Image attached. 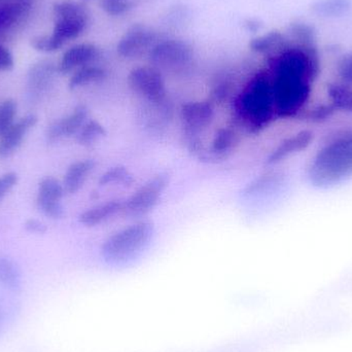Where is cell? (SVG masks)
Returning a JSON list of instances; mask_svg holds the SVG:
<instances>
[{
    "label": "cell",
    "instance_id": "1",
    "mask_svg": "<svg viewBox=\"0 0 352 352\" xmlns=\"http://www.w3.org/2000/svg\"><path fill=\"white\" fill-rule=\"evenodd\" d=\"M314 186L330 188L352 178V131L337 135L320 148L307 171Z\"/></svg>",
    "mask_w": 352,
    "mask_h": 352
},
{
    "label": "cell",
    "instance_id": "2",
    "mask_svg": "<svg viewBox=\"0 0 352 352\" xmlns=\"http://www.w3.org/2000/svg\"><path fill=\"white\" fill-rule=\"evenodd\" d=\"M235 113L250 131L266 127L276 116L272 80L265 74L254 76L236 100Z\"/></svg>",
    "mask_w": 352,
    "mask_h": 352
},
{
    "label": "cell",
    "instance_id": "3",
    "mask_svg": "<svg viewBox=\"0 0 352 352\" xmlns=\"http://www.w3.org/2000/svg\"><path fill=\"white\" fill-rule=\"evenodd\" d=\"M312 82L307 76L299 72L275 67L272 87L276 116L295 117L303 111L311 95Z\"/></svg>",
    "mask_w": 352,
    "mask_h": 352
},
{
    "label": "cell",
    "instance_id": "4",
    "mask_svg": "<svg viewBox=\"0 0 352 352\" xmlns=\"http://www.w3.org/2000/svg\"><path fill=\"white\" fill-rule=\"evenodd\" d=\"M154 233L152 221H138L109 236L101 246V256L109 264H125L142 254Z\"/></svg>",
    "mask_w": 352,
    "mask_h": 352
},
{
    "label": "cell",
    "instance_id": "5",
    "mask_svg": "<svg viewBox=\"0 0 352 352\" xmlns=\"http://www.w3.org/2000/svg\"><path fill=\"white\" fill-rule=\"evenodd\" d=\"M55 26L53 35L62 45L76 38L86 29L89 22L88 8L76 0H60L53 6Z\"/></svg>",
    "mask_w": 352,
    "mask_h": 352
},
{
    "label": "cell",
    "instance_id": "6",
    "mask_svg": "<svg viewBox=\"0 0 352 352\" xmlns=\"http://www.w3.org/2000/svg\"><path fill=\"white\" fill-rule=\"evenodd\" d=\"M168 184L169 176L166 173H160L148 179L133 195L124 201L122 217L125 219L146 217L156 208Z\"/></svg>",
    "mask_w": 352,
    "mask_h": 352
},
{
    "label": "cell",
    "instance_id": "7",
    "mask_svg": "<svg viewBox=\"0 0 352 352\" xmlns=\"http://www.w3.org/2000/svg\"><path fill=\"white\" fill-rule=\"evenodd\" d=\"M151 63L161 72H182L192 64L194 50L180 39H166L156 43L148 53Z\"/></svg>",
    "mask_w": 352,
    "mask_h": 352
},
{
    "label": "cell",
    "instance_id": "8",
    "mask_svg": "<svg viewBox=\"0 0 352 352\" xmlns=\"http://www.w3.org/2000/svg\"><path fill=\"white\" fill-rule=\"evenodd\" d=\"M128 86L132 92L155 107L166 103L167 91L164 76L154 66H138L128 76Z\"/></svg>",
    "mask_w": 352,
    "mask_h": 352
},
{
    "label": "cell",
    "instance_id": "9",
    "mask_svg": "<svg viewBox=\"0 0 352 352\" xmlns=\"http://www.w3.org/2000/svg\"><path fill=\"white\" fill-rule=\"evenodd\" d=\"M156 32L144 24H134L124 33L118 43L117 51L121 57L134 59L146 53L156 45Z\"/></svg>",
    "mask_w": 352,
    "mask_h": 352
},
{
    "label": "cell",
    "instance_id": "10",
    "mask_svg": "<svg viewBox=\"0 0 352 352\" xmlns=\"http://www.w3.org/2000/svg\"><path fill=\"white\" fill-rule=\"evenodd\" d=\"M214 118V107L208 101H192L182 105L180 120L184 128L186 136H199L206 129Z\"/></svg>",
    "mask_w": 352,
    "mask_h": 352
},
{
    "label": "cell",
    "instance_id": "11",
    "mask_svg": "<svg viewBox=\"0 0 352 352\" xmlns=\"http://www.w3.org/2000/svg\"><path fill=\"white\" fill-rule=\"evenodd\" d=\"M64 194L63 184L59 180L51 176L43 178L37 190V206L50 219H63L65 210L61 201Z\"/></svg>",
    "mask_w": 352,
    "mask_h": 352
},
{
    "label": "cell",
    "instance_id": "12",
    "mask_svg": "<svg viewBox=\"0 0 352 352\" xmlns=\"http://www.w3.org/2000/svg\"><path fill=\"white\" fill-rule=\"evenodd\" d=\"M88 115V109L85 105H76L69 115L49 126L45 133L47 144H55L60 140L69 138L78 134L86 124Z\"/></svg>",
    "mask_w": 352,
    "mask_h": 352
},
{
    "label": "cell",
    "instance_id": "13",
    "mask_svg": "<svg viewBox=\"0 0 352 352\" xmlns=\"http://www.w3.org/2000/svg\"><path fill=\"white\" fill-rule=\"evenodd\" d=\"M37 124L34 115L25 116L0 136V159L10 158L22 146L27 133Z\"/></svg>",
    "mask_w": 352,
    "mask_h": 352
},
{
    "label": "cell",
    "instance_id": "14",
    "mask_svg": "<svg viewBox=\"0 0 352 352\" xmlns=\"http://www.w3.org/2000/svg\"><path fill=\"white\" fill-rule=\"evenodd\" d=\"M99 56V50L92 43H80L74 45L64 53L58 66V72L62 74H69L74 69H80L90 65Z\"/></svg>",
    "mask_w": 352,
    "mask_h": 352
},
{
    "label": "cell",
    "instance_id": "15",
    "mask_svg": "<svg viewBox=\"0 0 352 352\" xmlns=\"http://www.w3.org/2000/svg\"><path fill=\"white\" fill-rule=\"evenodd\" d=\"M123 202L124 201L122 200H109L91 207L80 213L78 221L85 227L89 228L101 225L113 219L116 215L121 214Z\"/></svg>",
    "mask_w": 352,
    "mask_h": 352
},
{
    "label": "cell",
    "instance_id": "16",
    "mask_svg": "<svg viewBox=\"0 0 352 352\" xmlns=\"http://www.w3.org/2000/svg\"><path fill=\"white\" fill-rule=\"evenodd\" d=\"M314 140V134L309 131H301L283 140L268 158V164L274 165L308 148Z\"/></svg>",
    "mask_w": 352,
    "mask_h": 352
},
{
    "label": "cell",
    "instance_id": "17",
    "mask_svg": "<svg viewBox=\"0 0 352 352\" xmlns=\"http://www.w3.org/2000/svg\"><path fill=\"white\" fill-rule=\"evenodd\" d=\"M240 138L237 132L231 128H221L215 133L211 150L203 157V160H223L239 144Z\"/></svg>",
    "mask_w": 352,
    "mask_h": 352
},
{
    "label": "cell",
    "instance_id": "18",
    "mask_svg": "<svg viewBox=\"0 0 352 352\" xmlns=\"http://www.w3.org/2000/svg\"><path fill=\"white\" fill-rule=\"evenodd\" d=\"M94 169L95 162L90 159L72 163L66 170L62 182L66 194L74 195L78 192L84 186L85 182Z\"/></svg>",
    "mask_w": 352,
    "mask_h": 352
},
{
    "label": "cell",
    "instance_id": "19",
    "mask_svg": "<svg viewBox=\"0 0 352 352\" xmlns=\"http://www.w3.org/2000/svg\"><path fill=\"white\" fill-rule=\"evenodd\" d=\"M54 67L50 63H39L31 68L28 76V93L38 100L49 90L53 80Z\"/></svg>",
    "mask_w": 352,
    "mask_h": 352
},
{
    "label": "cell",
    "instance_id": "20",
    "mask_svg": "<svg viewBox=\"0 0 352 352\" xmlns=\"http://www.w3.org/2000/svg\"><path fill=\"white\" fill-rule=\"evenodd\" d=\"M29 0H14L0 4V31L10 28L28 12Z\"/></svg>",
    "mask_w": 352,
    "mask_h": 352
},
{
    "label": "cell",
    "instance_id": "21",
    "mask_svg": "<svg viewBox=\"0 0 352 352\" xmlns=\"http://www.w3.org/2000/svg\"><path fill=\"white\" fill-rule=\"evenodd\" d=\"M351 8V0H316L310 10L322 18H338L346 14Z\"/></svg>",
    "mask_w": 352,
    "mask_h": 352
},
{
    "label": "cell",
    "instance_id": "22",
    "mask_svg": "<svg viewBox=\"0 0 352 352\" xmlns=\"http://www.w3.org/2000/svg\"><path fill=\"white\" fill-rule=\"evenodd\" d=\"M107 72L103 68L98 66L87 65L76 70L69 80L70 90L82 88V87L89 86L95 82H102L107 78Z\"/></svg>",
    "mask_w": 352,
    "mask_h": 352
},
{
    "label": "cell",
    "instance_id": "23",
    "mask_svg": "<svg viewBox=\"0 0 352 352\" xmlns=\"http://www.w3.org/2000/svg\"><path fill=\"white\" fill-rule=\"evenodd\" d=\"M328 95L331 103L336 109L352 111V86L346 82H332L328 86Z\"/></svg>",
    "mask_w": 352,
    "mask_h": 352
},
{
    "label": "cell",
    "instance_id": "24",
    "mask_svg": "<svg viewBox=\"0 0 352 352\" xmlns=\"http://www.w3.org/2000/svg\"><path fill=\"white\" fill-rule=\"evenodd\" d=\"M285 38L283 33L277 30L269 31L250 41V49L256 53H270L279 47H285Z\"/></svg>",
    "mask_w": 352,
    "mask_h": 352
},
{
    "label": "cell",
    "instance_id": "25",
    "mask_svg": "<svg viewBox=\"0 0 352 352\" xmlns=\"http://www.w3.org/2000/svg\"><path fill=\"white\" fill-rule=\"evenodd\" d=\"M22 277L18 266L8 258L0 256V285L10 291L16 292L21 289Z\"/></svg>",
    "mask_w": 352,
    "mask_h": 352
},
{
    "label": "cell",
    "instance_id": "26",
    "mask_svg": "<svg viewBox=\"0 0 352 352\" xmlns=\"http://www.w3.org/2000/svg\"><path fill=\"white\" fill-rule=\"evenodd\" d=\"M107 132L104 126L96 120L86 122L76 136V142L80 146H90L96 144L101 138L107 136Z\"/></svg>",
    "mask_w": 352,
    "mask_h": 352
},
{
    "label": "cell",
    "instance_id": "27",
    "mask_svg": "<svg viewBox=\"0 0 352 352\" xmlns=\"http://www.w3.org/2000/svg\"><path fill=\"white\" fill-rule=\"evenodd\" d=\"M294 41L299 45H316V33L314 27L302 21H295L289 27Z\"/></svg>",
    "mask_w": 352,
    "mask_h": 352
},
{
    "label": "cell",
    "instance_id": "28",
    "mask_svg": "<svg viewBox=\"0 0 352 352\" xmlns=\"http://www.w3.org/2000/svg\"><path fill=\"white\" fill-rule=\"evenodd\" d=\"M133 182V175L124 166L111 167L99 178V184L102 186L118 184H122V186H129Z\"/></svg>",
    "mask_w": 352,
    "mask_h": 352
},
{
    "label": "cell",
    "instance_id": "29",
    "mask_svg": "<svg viewBox=\"0 0 352 352\" xmlns=\"http://www.w3.org/2000/svg\"><path fill=\"white\" fill-rule=\"evenodd\" d=\"M18 105L12 99H6L0 102V136L14 125Z\"/></svg>",
    "mask_w": 352,
    "mask_h": 352
},
{
    "label": "cell",
    "instance_id": "30",
    "mask_svg": "<svg viewBox=\"0 0 352 352\" xmlns=\"http://www.w3.org/2000/svg\"><path fill=\"white\" fill-rule=\"evenodd\" d=\"M31 45L36 51L45 52V53H51V52L57 51L61 49L63 45L53 36V35H41V36H35L31 39Z\"/></svg>",
    "mask_w": 352,
    "mask_h": 352
},
{
    "label": "cell",
    "instance_id": "31",
    "mask_svg": "<svg viewBox=\"0 0 352 352\" xmlns=\"http://www.w3.org/2000/svg\"><path fill=\"white\" fill-rule=\"evenodd\" d=\"M132 6L133 3L129 0H102L101 1V8L111 16L125 14L132 8Z\"/></svg>",
    "mask_w": 352,
    "mask_h": 352
},
{
    "label": "cell",
    "instance_id": "32",
    "mask_svg": "<svg viewBox=\"0 0 352 352\" xmlns=\"http://www.w3.org/2000/svg\"><path fill=\"white\" fill-rule=\"evenodd\" d=\"M338 74L342 82L352 86V53L343 56L339 61Z\"/></svg>",
    "mask_w": 352,
    "mask_h": 352
},
{
    "label": "cell",
    "instance_id": "33",
    "mask_svg": "<svg viewBox=\"0 0 352 352\" xmlns=\"http://www.w3.org/2000/svg\"><path fill=\"white\" fill-rule=\"evenodd\" d=\"M19 176L16 173H8L0 175V201L18 184Z\"/></svg>",
    "mask_w": 352,
    "mask_h": 352
},
{
    "label": "cell",
    "instance_id": "34",
    "mask_svg": "<svg viewBox=\"0 0 352 352\" xmlns=\"http://www.w3.org/2000/svg\"><path fill=\"white\" fill-rule=\"evenodd\" d=\"M14 67V58L6 47L0 45V72H8Z\"/></svg>",
    "mask_w": 352,
    "mask_h": 352
},
{
    "label": "cell",
    "instance_id": "35",
    "mask_svg": "<svg viewBox=\"0 0 352 352\" xmlns=\"http://www.w3.org/2000/svg\"><path fill=\"white\" fill-rule=\"evenodd\" d=\"M24 228L27 232L32 234H45L47 230L45 223L35 219H27L25 221Z\"/></svg>",
    "mask_w": 352,
    "mask_h": 352
},
{
    "label": "cell",
    "instance_id": "36",
    "mask_svg": "<svg viewBox=\"0 0 352 352\" xmlns=\"http://www.w3.org/2000/svg\"><path fill=\"white\" fill-rule=\"evenodd\" d=\"M245 26L246 28L248 29V30L254 31V32H256V30H258V29H260L261 25L258 24V21L248 20L246 21Z\"/></svg>",
    "mask_w": 352,
    "mask_h": 352
},
{
    "label": "cell",
    "instance_id": "37",
    "mask_svg": "<svg viewBox=\"0 0 352 352\" xmlns=\"http://www.w3.org/2000/svg\"><path fill=\"white\" fill-rule=\"evenodd\" d=\"M0 320H1V308H0Z\"/></svg>",
    "mask_w": 352,
    "mask_h": 352
}]
</instances>
